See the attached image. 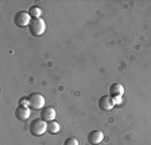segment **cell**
<instances>
[{"label":"cell","instance_id":"1","mask_svg":"<svg viewBox=\"0 0 151 145\" xmlns=\"http://www.w3.org/2000/svg\"><path fill=\"white\" fill-rule=\"evenodd\" d=\"M28 30H30V34L34 35V36H41L45 32V30H46V23L41 18L31 19V22L28 24Z\"/></svg>","mask_w":151,"mask_h":145},{"label":"cell","instance_id":"2","mask_svg":"<svg viewBox=\"0 0 151 145\" xmlns=\"http://www.w3.org/2000/svg\"><path fill=\"white\" fill-rule=\"evenodd\" d=\"M47 130V122L43 121L42 118H37V120L31 121L30 124V133L32 136H42L45 134V132Z\"/></svg>","mask_w":151,"mask_h":145},{"label":"cell","instance_id":"3","mask_svg":"<svg viewBox=\"0 0 151 145\" xmlns=\"http://www.w3.org/2000/svg\"><path fill=\"white\" fill-rule=\"evenodd\" d=\"M28 106H30V109H34V110L43 109L45 97L42 94H39V93H31L28 95Z\"/></svg>","mask_w":151,"mask_h":145},{"label":"cell","instance_id":"4","mask_svg":"<svg viewBox=\"0 0 151 145\" xmlns=\"http://www.w3.org/2000/svg\"><path fill=\"white\" fill-rule=\"evenodd\" d=\"M31 19L32 18L30 16L28 12H26V11H19V12L15 14V16H14V23H15L16 27L23 28V27H27V26L30 24Z\"/></svg>","mask_w":151,"mask_h":145},{"label":"cell","instance_id":"5","mask_svg":"<svg viewBox=\"0 0 151 145\" xmlns=\"http://www.w3.org/2000/svg\"><path fill=\"white\" fill-rule=\"evenodd\" d=\"M55 109L51 106H45L43 109H42L41 112V118L43 121H46V122H51V121H54V118H55Z\"/></svg>","mask_w":151,"mask_h":145},{"label":"cell","instance_id":"6","mask_svg":"<svg viewBox=\"0 0 151 145\" xmlns=\"http://www.w3.org/2000/svg\"><path fill=\"white\" fill-rule=\"evenodd\" d=\"M99 106L103 110H111L115 106V101H113V98L111 95H103L99 100Z\"/></svg>","mask_w":151,"mask_h":145},{"label":"cell","instance_id":"7","mask_svg":"<svg viewBox=\"0 0 151 145\" xmlns=\"http://www.w3.org/2000/svg\"><path fill=\"white\" fill-rule=\"evenodd\" d=\"M104 139V134L101 130H92L88 134V142L92 145H99Z\"/></svg>","mask_w":151,"mask_h":145},{"label":"cell","instance_id":"8","mask_svg":"<svg viewBox=\"0 0 151 145\" xmlns=\"http://www.w3.org/2000/svg\"><path fill=\"white\" fill-rule=\"evenodd\" d=\"M30 114L31 113H30V107L28 106H22V105H19L15 110V117L20 121H26L28 117H30Z\"/></svg>","mask_w":151,"mask_h":145},{"label":"cell","instance_id":"9","mask_svg":"<svg viewBox=\"0 0 151 145\" xmlns=\"http://www.w3.org/2000/svg\"><path fill=\"white\" fill-rule=\"evenodd\" d=\"M123 94H124V87H123V85H120V83H113V85L109 86V95L112 98L122 97Z\"/></svg>","mask_w":151,"mask_h":145},{"label":"cell","instance_id":"10","mask_svg":"<svg viewBox=\"0 0 151 145\" xmlns=\"http://www.w3.org/2000/svg\"><path fill=\"white\" fill-rule=\"evenodd\" d=\"M61 129L60 124L57 122V121H51V122H47V132L51 133V134H55V133H58Z\"/></svg>","mask_w":151,"mask_h":145},{"label":"cell","instance_id":"11","mask_svg":"<svg viewBox=\"0 0 151 145\" xmlns=\"http://www.w3.org/2000/svg\"><path fill=\"white\" fill-rule=\"evenodd\" d=\"M28 14H30V16H31L32 19H38L39 16H41V14H42V11H41V8L39 7H31L30 8V11H28Z\"/></svg>","mask_w":151,"mask_h":145},{"label":"cell","instance_id":"12","mask_svg":"<svg viewBox=\"0 0 151 145\" xmlns=\"http://www.w3.org/2000/svg\"><path fill=\"white\" fill-rule=\"evenodd\" d=\"M63 145H78V140L74 139V137H69L63 141Z\"/></svg>","mask_w":151,"mask_h":145},{"label":"cell","instance_id":"13","mask_svg":"<svg viewBox=\"0 0 151 145\" xmlns=\"http://www.w3.org/2000/svg\"><path fill=\"white\" fill-rule=\"evenodd\" d=\"M19 105H22V106H28V97H23L19 100Z\"/></svg>","mask_w":151,"mask_h":145},{"label":"cell","instance_id":"14","mask_svg":"<svg viewBox=\"0 0 151 145\" xmlns=\"http://www.w3.org/2000/svg\"><path fill=\"white\" fill-rule=\"evenodd\" d=\"M113 101H115V105H116V104H120L123 100H122V97H116V98H113Z\"/></svg>","mask_w":151,"mask_h":145}]
</instances>
